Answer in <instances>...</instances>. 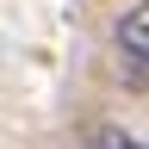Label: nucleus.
Returning <instances> with one entry per match:
<instances>
[{
  "label": "nucleus",
  "mask_w": 149,
  "mask_h": 149,
  "mask_svg": "<svg viewBox=\"0 0 149 149\" xmlns=\"http://www.w3.org/2000/svg\"><path fill=\"white\" fill-rule=\"evenodd\" d=\"M118 81L124 87H149V0H137L118 19Z\"/></svg>",
  "instance_id": "nucleus-1"
},
{
  "label": "nucleus",
  "mask_w": 149,
  "mask_h": 149,
  "mask_svg": "<svg viewBox=\"0 0 149 149\" xmlns=\"http://www.w3.org/2000/svg\"><path fill=\"white\" fill-rule=\"evenodd\" d=\"M143 149H149V143H143Z\"/></svg>",
  "instance_id": "nucleus-3"
},
{
  "label": "nucleus",
  "mask_w": 149,
  "mask_h": 149,
  "mask_svg": "<svg viewBox=\"0 0 149 149\" xmlns=\"http://www.w3.org/2000/svg\"><path fill=\"white\" fill-rule=\"evenodd\" d=\"M87 149H143V143H130V137H124L118 124H100V130L87 137Z\"/></svg>",
  "instance_id": "nucleus-2"
}]
</instances>
